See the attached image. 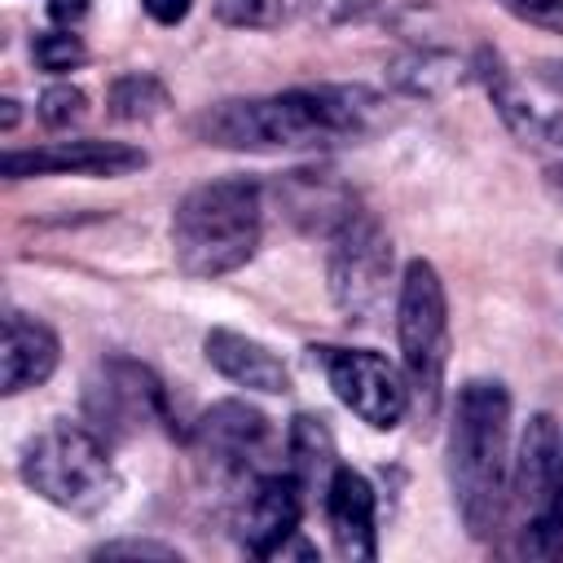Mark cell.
I'll use <instances>...</instances> for the list:
<instances>
[{
  "mask_svg": "<svg viewBox=\"0 0 563 563\" xmlns=\"http://www.w3.org/2000/svg\"><path fill=\"white\" fill-rule=\"evenodd\" d=\"M387 106L365 84H312V88H286L273 97H238L202 110L194 119L198 141L220 150H312L334 141L369 136L383 123Z\"/></svg>",
  "mask_w": 563,
  "mask_h": 563,
  "instance_id": "cell-1",
  "label": "cell"
},
{
  "mask_svg": "<svg viewBox=\"0 0 563 563\" xmlns=\"http://www.w3.org/2000/svg\"><path fill=\"white\" fill-rule=\"evenodd\" d=\"M449 488L466 532L488 541L510 497V391L497 378H471L453 400Z\"/></svg>",
  "mask_w": 563,
  "mask_h": 563,
  "instance_id": "cell-2",
  "label": "cell"
},
{
  "mask_svg": "<svg viewBox=\"0 0 563 563\" xmlns=\"http://www.w3.org/2000/svg\"><path fill=\"white\" fill-rule=\"evenodd\" d=\"M264 233V189L251 176H224L189 189L172 211V260L185 277L216 282L238 273Z\"/></svg>",
  "mask_w": 563,
  "mask_h": 563,
  "instance_id": "cell-3",
  "label": "cell"
},
{
  "mask_svg": "<svg viewBox=\"0 0 563 563\" xmlns=\"http://www.w3.org/2000/svg\"><path fill=\"white\" fill-rule=\"evenodd\" d=\"M18 475L31 493L70 515H97L119 493V471L106 440L79 422H53L31 435L18 457Z\"/></svg>",
  "mask_w": 563,
  "mask_h": 563,
  "instance_id": "cell-4",
  "label": "cell"
},
{
  "mask_svg": "<svg viewBox=\"0 0 563 563\" xmlns=\"http://www.w3.org/2000/svg\"><path fill=\"white\" fill-rule=\"evenodd\" d=\"M396 339L409 391L422 409V418L435 413L444 369H449V299L444 282L431 260H409L396 295Z\"/></svg>",
  "mask_w": 563,
  "mask_h": 563,
  "instance_id": "cell-5",
  "label": "cell"
},
{
  "mask_svg": "<svg viewBox=\"0 0 563 563\" xmlns=\"http://www.w3.org/2000/svg\"><path fill=\"white\" fill-rule=\"evenodd\" d=\"M387 277H391V238L369 211L356 207L330 233V255H325L330 299L347 321H369L383 308Z\"/></svg>",
  "mask_w": 563,
  "mask_h": 563,
  "instance_id": "cell-6",
  "label": "cell"
},
{
  "mask_svg": "<svg viewBox=\"0 0 563 563\" xmlns=\"http://www.w3.org/2000/svg\"><path fill=\"white\" fill-rule=\"evenodd\" d=\"M84 413L101 440H128L150 422L172 427V405L158 374L132 356H110L97 365L84 391Z\"/></svg>",
  "mask_w": 563,
  "mask_h": 563,
  "instance_id": "cell-7",
  "label": "cell"
},
{
  "mask_svg": "<svg viewBox=\"0 0 563 563\" xmlns=\"http://www.w3.org/2000/svg\"><path fill=\"white\" fill-rule=\"evenodd\" d=\"M321 365H325L334 396L365 427L391 431L405 422L413 391H409V378L391 361H383L378 352H365V347H321Z\"/></svg>",
  "mask_w": 563,
  "mask_h": 563,
  "instance_id": "cell-8",
  "label": "cell"
},
{
  "mask_svg": "<svg viewBox=\"0 0 563 563\" xmlns=\"http://www.w3.org/2000/svg\"><path fill=\"white\" fill-rule=\"evenodd\" d=\"M145 167V150L128 141H97V136H75V141H48L35 150H9L0 158V172L9 180L26 176H128Z\"/></svg>",
  "mask_w": 563,
  "mask_h": 563,
  "instance_id": "cell-9",
  "label": "cell"
},
{
  "mask_svg": "<svg viewBox=\"0 0 563 563\" xmlns=\"http://www.w3.org/2000/svg\"><path fill=\"white\" fill-rule=\"evenodd\" d=\"M189 444H194V457L211 475L238 479V475H246V466L268 444V418L255 405H246V400H216L194 422Z\"/></svg>",
  "mask_w": 563,
  "mask_h": 563,
  "instance_id": "cell-10",
  "label": "cell"
},
{
  "mask_svg": "<svg viewBox=\"0 0 563 563\" xmlns=\"http://www.w3.org/2000/svg\"><path fill=\"white\" fill-rule=\"evenodd\" d=\"M299 515H303V484L286 471L260 475L242 501L238 515V541L246 545V554L255 559H273L286 554V541L299 532Z\"/></svg>",
  "mask_w": 563,
  "mask_h": 563,
  "instance_id": "cell-11",
  "label": "cell"
},
{
  "mask_svg": "<svg viewBox=\"0 0 563 563\" xmlns=\"http://www.w3.org/2000/svg\"><path fill=\"white\" fill-rule=\"evenodd\" d=\"M325 519H330V537L334 550L352 563H369L378 554V528H374V488L361 471L352 466H334L330 484H325Z\"/></svg>",
  "mask_w": 563,
  "mask_h": 563,
  "instance_id": "cell-12",
  "label": "cell"
},
{
  "mask_svg": "<svg viewBox=\"0 0 563 563\" xmlns=\"http://www.w3.org/2000/svg\"><path fill=\"white\" fill-rule=\"evenodd\" d=\"M57 361H62V343L40 317H26V312L4 317V352H0V391L4 396H22V391L48 383Z\"/></svg>",
  "mask_w": 563,
  "mask_h": 563,
  "instance_id": "cell-13",
  "label": "cell"
},
{
  "mask_svg": "<svg viewBox=\"0 0 563 563\" xmlns=\"http://www.w3.org/2000/svg\"><path fill=\"white\" fill-rule=\"evenodd\" d=\"M202 352H207V365L216 374H224L229 383L246 387V391H260V396H286L290 391V374L286 365L251 334L242 330H229V325H216L207 330L202 339Z\"/></svg>",
  "mask_w": 563,
  "mask_h": 563,
  "instance_id": "cell-14",
  "label": "cell"
},
{
  "mask_svg": "<svg viewBox=\"0 0 563 563\" xmlns=\"http://www.w3.org/2000/svg\"><path fill=\"white\" fill-rule=\"evenodd\" d=\"M559 462H563L559 422L550 413H532L523 435H519V453L510 457V493L528 515H537L550 501L554 479H559Z\"/></svg>",
  "mask_w": 563,
  "mask_h": 563,
  "instance_id": "cell-15",
  "label": "cell"
},
{
  "mask_svg": "<svg viewBox=\"0 0 563 563\" xmlns=\"http://www.w3.org/2000/svg\"><path fill=\"white\" fill-rule=\"evenodd\" d=\"M277 198H282L286 216H290L299 229L325 233V238L356 211L352 194H347L343 185H334L325 172H290V176H282Z\"/></svg>",
  "mask_w": 563,
  "mask_h": 563,
  "instance_id": "cell-16",
  "label": "cell"
},
{
  "mask_svg": "<svg viewBox=\"0 0 563 563\" xmlns=\"http://www.w3.org/2000/svg\"><path fill=\"white\" fill-rule=\"evenodd\" d=\"M286 457H290V475L303 484V493L317 484L325 493L339 457H334V435L325 427V418L317 413H295L290 431H286Z\"/></svg>",
  "mask_w": 563,
  "mask_h": 563,
  "instance_id": "cell-17",
  "label": "cell"
},
{
  "mask_svg": "<svg viewBox=\"0 0 563 563\" xmlns=\"http://www.w3.org/2000/svg\"><path fill=\"white\" fill-rule=\"evenodd\" d=\"M475 75H479V84L488 88V97H493V106H497V114L506 119V128L515 132V136H523V141H532V136H541V119H537V110L523 101V92H519V84L510 79V70H506V62L497 57V53H479L475 57V66H471Z\"/></svg>",
  "mask_w": 563,
  "mask_h": 563,
  "instance_id": "cell-18",
  "label": "cell"
},
{
  "mask_svg": "<svg viewBox=\"0 0 563 563\" xmlns=\"http://www.w3.org/2000/svg\"><path fill=\"white\" fill-rule=\"evenodd\" d=\"M317 0H216V18L238 31H282L303 22Z\"/></svg>",
  "mask_w": 563,
  "mask_h": 563,
  "instance_id": "cell-19",
  "label": "cell"
},
{
  "mask_svg": "<svg viewBox=\"0 0 563 563\" xmlns=\"http://www.w3.org/2000/svg\"><path fill=\"white\" fill-rule=\"evenodd\" d=\"M457 75H462L457 57L435 53V48L409 53V57H400V62L391 66L396 88H405V92H413V97H440V92H449V88L457 84Z\"/></svg>",
  "mask_w": 563,
  "mask_h": 563,
  "instance_id": "cell-20",
  "label": "cell"
},
{
  "mask_svg": "<svg viewBox=\"0 0 563 563\" xmlns=\"http://www.w3.org/2000/svg\"><path fill=\"white\" fill-rule=\"evenodd\" d=\"M167 106H172V97L154 75H123L110 84V114H119L128 123L158 119Z\"/></svg>",
  "mask_w": 563,
  "mask_h": 563,
  "instance_id": "cell-21",
  "label": "cell"
},
{
  "mask_svg": "<svg viewBox=\"0 0 563 563\" xmlns=\"http://www.w3.org/2000/svg\"><path fill=\"white\" fill-rule=\"evenodd\" d=\"M31 53H35V66H40V70H53V75L75 70V66L88 57L84 40H79L70 26H62V31H40L35 44H31Z\"/></svg>",
  "mask_w": 563,
  "mask_h": 563,
  "instance_id": "cell-22",
  "label": "cell"
},
{
  "mask_svg": "<svg viewBox=\"0 0 563 563\" xmlns=\"http://www.w3.org/2000/svg\"><path fill=\"white\" fill-rule=\"evenodd\" d=\"M84 114H88V92L75 88V84H53V88L40 92V119H44V128L62 132V128L79 123Z\"/></svg>",
  "mask_w": 563,
  "mask_h": 563,
  "instance_id": "cell-23",
  "label": "cell"
},
{
  "mask_svg": "<svg viewBox=\"0 0 563 563\" xmlns=\"http://www.w3.org/2000/svg\"><path fill=\"white\" fill-rule=\"evenodd\" d=\"M510 18L528 22V26H541V31H554L563 35V0H497Z\"/></svg>",
  "mask_w": 563,
  "mask_h": 563,
  "instance_id": "cell-24",
  "label": "cell"
},
{
  "mask_svg": "<svg viewBox=\"0 0 563 563\" xmlns=\"http://www.w3.org/2000/svg\"><path fill=\"white\" fill-rule=\"evenodd\" d=\"M92 559H158V563H172V559H180V550L176 545H163V541H136V537H128V541L97 545Z\"/></svg>",
  "mask_w": 563,
  "mask_h": 563,
  "instance_id": "cell-25",
  "label": "cell"
},
{
  "mask_svg": "<svg viewBox=\"0 0 563 563\" xmlns=\"http://www.w3.org/2000/svg\"><path fill=\"white\" fill-rule=\"evenodd\" d=\"M141 9L158 22V26H180L194 9V0H141Z\"/></svg>",
  "mask_w": 563,
  "mask_h": 563,
  "instance_id": "cell-26",
  "label": "cell"
},
{
  "mask_svg": "<svg viewBox=\"0 0 563 563\" xmlns=\"http://www.w3.org/2000/svg\"><path fill=\"white\" fill-rule=\"evenodd\" d=\"M88 13V0H48V18L62 26H75Z\"/></svg>",
  "mask_w": 563,
  "mask_h": 563,
  "instance_id": "cell-27",
  "label": "cell"
},
{
  "mask_svg": "<svg viewBox=\"0 0 563 563\" xmlns=\"http://www.w3.org/2000/svg\"><path fill=\"white\" fill-rule=\"evenodd\" d=\"M541 141H550V145H559V150H563V114L541 119Z\"/></svg>",
  "mask_w": 563,
  "mask_h": 563,
  "instance_id": "cell-28",
  "label": "cell"
},
{
  "mask_svg": "<svg viewBox=\"0 0 563 563\" xmlns=\"http://www.w3.org/2000/svg\"><path fill=\"white\" fill-rule=\"evenodd\" d=\"M18 123V101H4V128H13Z\"/></svg>",
  "mask_w": 563,
  "mask_h": 563,
  "instance_id": "cell-29",
  "label": "cell"
},
{
  "mask_svg": "<svg viewBox=\"0 0 563 563\" xmlns=\"http://www.w3.org/2000/svg\"><path fill=\"white\" fill-rule=\"evenodd\" d=\"M550 189L563 198V167H554V172H550Z\"/></svg>",
  "mask_w": 563,
  "mask_h": 563,
  "instance_id": "cell-30",
  "label": "cell"
},
{
  "mask_svg": "<svg viewBox=\"0 0 563 563\" xmlns=\"http://www.w3.org/2000/svg\"><path fill=\"white\" fill-rule=\"evenodd\" d=\"M554 264H559V273H563V251H559V260H554Z\"/></svg>",
  "mask_w": 563,
  "mask_h": 563,
  "instance_id": "cell-31",
  "label": "cell"
}]
</instances>
